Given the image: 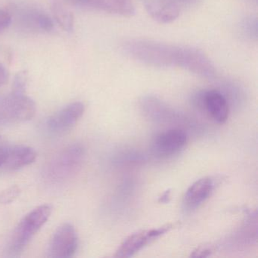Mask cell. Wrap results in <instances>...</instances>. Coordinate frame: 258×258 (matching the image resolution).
Masks as SVG:
<instances>
[{
  "mask_svg": "<svg viewBox=\"0 0 258 258\" xmlns=\"http://www.w3.org/2000/svg\"><path fill=\"white\" fill-rule=\"evenodd\" d=\"M122 49L130 58L147 66L181 68L207 78H214L216 75L212 61L197 48L131 39L123 42Z\"/></svg>",
  "mask_w": 258,
  "mask_h": 258,
  "instance_id": "cell-1",
  "label": "cell"
},
{
  "mask_svg": "<svg viewBox=\"0 0 258 258\" xmlns=\"http://www.w3.org/2000/svg\"><path fill=\"white\" fill-rule=\"evenodd\" d=\"M52 211L50 205H42L22 218L16 226L10 241L9 250L12 254H19L26 247L36 233L49 220Z\"/></svg>",
  "mask_w": 258,
  "mask_h": 258,
  "instance_id": "cell-2",
  "label": "cell"
},
{
  "mask_svg": "<svg viewBox=\"0 0 258 258\" xmlns=\"http://www.w3.org/2000/svg\"><path fill=\"white\" fill-rule=\"evenodd\" d=\"M84 155L85 151L81 145H72L66 148L54 157L46 167V177L53 182L66 180L79 170Z\"/></svg>",
  "mask_w": 258,
  "mask_h": 258,
  "instance_id": "cell-3",
  "label": "cell"
},
{
  "mask_svg": "<svg viewBox=\"0 0 258 258\" xmlns=\"http://www.w3.org/2000/svg\"><path fill=\"white\" fill-rule=\"evenodd\" d=\"M35 102L26 94L10 95L0 100V117L2 121H26L35 115Z\"/></svg>",
  "mask_w": 258,
  "mask_h": 258,
  "instance_id": "cell-4",
  "label": "cell"
},
{
  "mask_svg": "<svg viewBox=\"0 0 258 258\" xmlns=\"http://www.w3.org/2000/svg\"><path fill=\"white\" fill-rule=\"evenodd\" d=\"M78 237L71 223H64L57 229L49 244V257L71 258L76 253Z\"/></svg>",
  "mask_w": 258,
  "mask_h": 258,
  "instance_id": "cell-5",
  "label": "cell"
},
{
  "mask_svg": "<svg viewBox=\"0 0 258 258\" xmlns=\"http://www.w3.org/2000/svg\"><path fill=\"white\" fill-rule=\"evenodd\" d=\"M173 227V224H168L156 229L155 228V229H146V230L139 231L132 234L120 244V247L116 252V257L126 258L134 256L143 247H146L161 235L168 232Z\"/></svg>",
  "mask_w": 258,
  "mask_h": 258,
  "instance_id": "cell-6",
  "label": "cell"
},
{
  "mask_svg": "<svg viewBox=\"0 0 258 258\" xmlns=\"http://www.w3.org/2000/svg\"><path fill=\"white\" fill-rule=\"evenodd\" d=\"M85 106L81 102H72L48 119V130L61 134L72 130L84 114Z\"/></svg>",
  "mask_w": 258,
  "mask_h": 258,
  "instance_id": "cell-7",
  "label": "cell"
},
{
  "mask_svg": "<svg viewBox=\"0 0 258 258\" xmlns=\"http://www.w3.org/2000/svg\"><path fill=\"white\" fill-rule=\"evenodd\" d=\"M186 134L182 130L170 129L164 131L155 137L152 149L155 155L167 158L176 155L186 144Z\"/></svg>",
  "mask_w": 258,
  "mask_h": 258,
  "instance_id": "cell-8",
  "label": "cell"
},
{
  "mask_svg": "<svg viewBox=\"0 0 258 258\" xmlns=\"http://www.w3.org/2000/svg\"><path fill=\"white\" fill-rule=\"evenodd\" d=\"M214 179L203 177L194 182L185 192L182 201V208L185 213H191L199 208L214 191Z\"/></svg>",
  "mask_w": 258,
  "mask_h": 258,
  "instance_id": "cell-9",
  "label": "cell"
},
{
  "mask_svg": "<svg viewBox=\"0 0 258 258\" xmlns=\"http://www.w3.org/2000/svg\"><path fill=\"white\" fill-rule=\"evenodd\" d=\"M72 4L89 7L105 13L123 17H131L135 14V7L132 0H69Z\"/></svg>",
  "mask_w": 258,
  "mask_h": 258,
  "instance_id": "cell-10",
  "label": "cell"
},
{
  "mask_svg": "<svg viewBox=\"0 0 258 258\" xmlns=\"http://www.w3.org/2000/svg\"><path fill=\"white\" fill-rule=\"evenodd\" d=\"M207 112L219 123H223L229 117V105L227 99L220 92L209 90L199 96Z\"/></svg>",
  "mask_w": 258,
  "mask_h": 258,
  "instance_id": "cell-11",
  "label": "cell"
},
{
  "mask_svg": "<svg viewBox=\"0 0 258 258\" xmlns=\"http://www.w3.org/2000/svg\"><path fill=\"white\" fill-rule=\"evenodd\" d=\"M37 158V152L25 145L9 146L3 167L8 170H19L32 164Z\"/></svg>",
  "mask_w": 258,
  "mask_h": 258,
  "instance_id": "cell-12",
  "label": "cell"
},
{
  "mask_svg": "<svg viewBox=\"0 0 258 258\" xmlns=\"http://www.w3.org/2000/svg\"><path fill=\"white\" fill-rule=\"evenodd\" d=\"M52 11L58 25L64 31L72 32L74 29V16L72 12L58 1L52 4Z\"/></svg>",
  "mask_w": 258,
  "mask_h": 258,
  "instance_id": "cell-13",
  "label": "cell"
},
{
  "mask_svg": "<svg viewBox=\"0 0 258 258\" xmlns=\"http://www.w3.org/2000/svg\"><path fill=\"white\" fill-rule=\"evenodd\" d=\"M241 29L244 35L248 38L256 40L258 33L257 19L253 16L246 18L241 24Z\"/></svg>",
  "mask_w": 258,
  "mask_h": 258,
  "instance_id": "cell-14",
  "label": "cell"
},
{
  "mask_svg": "<svg viewBox=\"0 0 258 258\" xmlns=\"http://www.w3.org/2000/svg\"><path fill=\"white\" fill-rule=\"evenodd\" d=\"M28 72L21 71L15 75L11 93L16 94H25L27 84H28Z\"/></svg>",
  "mask_w": 258,
  "mask_h": 258,
  "instance_id": "cell-15",
  "label": "cell"
},
{
  "mask_svg": "<svg viewBox=\"0 0 258 258\" xmlns=\"http://www.w3.org/2000/svg\"><path fill=\"white\" fill-rule=\"evenodd\" d=\"M21 190L17 185L10 187L6 190L0 192V204H10L14 202L19 195H20Z\"/></svg>",
  "mask_w": 258,
  "mask_h": 258,
  "instance_id": "cell-16",
  "label": "cell"
},
{
  "mask_svg": "<svg viewBox=\"0 0 258 258\" xmlns=\"http://www.w3.org/2000/svg\"><path fill=\"white\" fill-rule=\"evenodd\" d=\"M168 6H170L171 8H174L175 10L182 13V10L185 7H189L194 5L199 0H163Z\"/></svg>",
  "mask_w": 258,
  "mask_h": 258,
  "instance_id": "cell-17",
  "label": "cell"
},
{
  "mask_svg": "<svg viewBox=\"0 0 258 258\" xmlns=\"http://www.w3.org/2000/svg\"><path fill=\"white\" fill-rule=\"evenodd\" d=\"M11 22L12 16L7 12L0 10V31L8 28Z\"/></svg>",
  "mask_w": 258,
  "mask_h": 258,
  "instance_id": "cell-18",
  "label": "cell"
},
{
  "mask_svg": "<svg viewBox=\"0 0 258 258\" xmlns=\"http://www.w3.org/2000/svg\"><path fill=\"white\" fill-rule=\"evenodd\" d=\"M9 146L10 145L7 144L6 140L0 136V167L4 165Z\"/></svg>",
  "mask_w": 258,
  "mask_h": 258,
  "instance_id": "cell-19",
  "label": "cell"
},
{
  "mask_svg": "<svg viewBox=\"0 0 258 258\" xmlns=\"http://www.w3.org/2000/svg\"><path fill=\"white\" fill-rule=\"evenodd\" d=\"M211 251H212V250H211V247H208V246H202V247H199L193 252L191 256H193V257H205V256H209Z\"/></svg>",
  "mask_w": 258,
  "mask_h": 258,
  "instance_id": "cell-20",
  "label": "cell"
},
{
  "mask_svg": "<svg viewBox=\"0 0 258 258\" xmlns=\"http://www.w3.org/2000/svg\"><path fill=\"white\" fill-rule=\"evenodd\" d=\"M8 78L9 73L7 69L3 64H0V88L7 84Z\"/></svg>",
  "mask_w": 258,
  "mask_h": 258,
  "instance_id": "cell-21",
  "label": "cell"
},
{
  "mask_svg": "<svg viewBox=\"0 0 258 258\" xmlns=\"http://www.w3.org/2000/svg\"><path fill=\"white\" fill-rule=\"evenodd\" d=\"M170 198V190L168 191H166L161 197L159 198V202H163V203H166V202H168L169 199Z\"/></svg>",
  "mask_w": 258,
  "mask_h": 258,
  "instance_id": "cell-22",
  "label": "cell"
}]
</instances>
